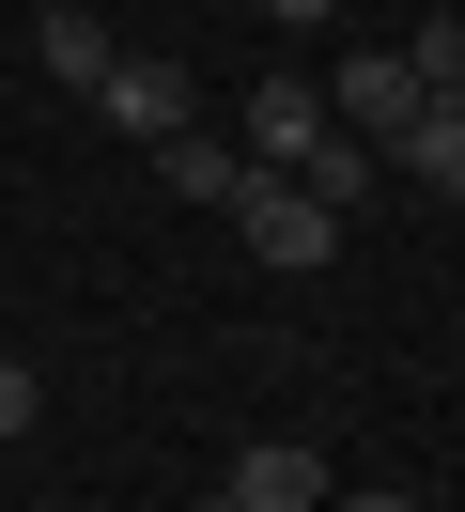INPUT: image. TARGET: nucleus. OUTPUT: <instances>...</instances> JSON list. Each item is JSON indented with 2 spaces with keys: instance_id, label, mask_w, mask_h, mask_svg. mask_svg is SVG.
Wrapping results in <instances>:
<instances>
[{
  "instance_id": "obj_12",
  "label": "nucleus",
  "mask_w": 465,
  "mask_h": 512,
  "mask_svg": "<svg viewBox=\"0 0 465 512\" xmlns=\"http://www.w3.org/2000/svg\"><path fill=\"white\" fill-rule=\"evenodd\" d=\"M264 16H279V32H310V16H341V0H264Z\"/></svg>"
},
{
  "instance_id": "obj_10",
  "label": "nucleus",
  "mask_w": 465,
  "mask_h": 512,
  "mask_svg": "<svg viewBox=\"0 0 465 512\" xmlns=\"http://www.w3.org/2000/svg\"><path fill=\"white\" fill-rule=\"evenodd\" d=\"M403 78H419V94H450V78H465V16H419V32H403Z\"/></svg>"
},
{
  "instance_id": "obj_1",
  "label": "nucleus",
  "mask_w": 465,
  "mask_h": 512,
  "mask_svg": "<svg viewBox=\"0 0 465 512\" xmlns=\"http://www.w3.org/2000/svg\"><path fill=\"white\" fill-rule=\"evenodd\" d=\"M233 233H248V249L279 264V280H295V264H326V249H341V218H326V202L295 187V171H248V187H233Z\"/></svg>"
},
{
  "instance_id": "obj_15",
  "label": "nucleus",
  "mask_w": 465,
  "mask_h": 512,
  "mask_svg": "<svg viewBox=\"0 0 465 512\" xmlns=\"http://www.w3.org/2000/svg\"><path fill=\"white\" fill-rule=\"evenodd\" d=\"M450 109H465V78H450Z\"/></svg>"
},
{
  "instance_id": "obj_2",
  "label": "nucleus",
  "mask_w": 465,
  "mask_h": 512,
  "mask_svg": "<svg viewBox=\"0 0 465 512\" xmlns=\"http://www.w3.org/2000/svg\"><path fill=\"white\" fill-rule=\"evenodd\" d=\"M93 125H124V140H171V125H186V63H171V47H124V63L93 78Z\"/></svg>"
},
{
  "instance_id": "obj_4",
  "label": "nucleus",
  "mask_w": 465,
  "mask_h": 512,
  "mask_svg": "<svg viewBox=\"0 0 465 512\" xmlns=\"http://www.w3.org/2000/svg\"><path fill=\"white\" fill-rule=\"evenodd\" d=\"M403 109H419V78H403V47H357V63L326 78V125H357L372 156H388V125H403Z\"/></svg>"
},
{
  "instance_id": "obj_9",
  "label": "nucleus",
  "mask_w": 465,
  "mask_h": 512,
  "mask_svg": "<svg viewBox=\"0 0 465 512\" xmlns=\"http://www.w3.org/2000/svg\"><path fill=\"white\" fill-rule=\"evenodd\" d=\"M155 156H171V187H186V202H217V218H233V187H248V140H217V125H171Z\"/></svg>"
},
{
  "instance_id": "obj_11",
  "label": "nucleus",
  "mask_w": 465,
  "mask_h": 512,
  "mask_svg": "<svg viewBox=\"0 0 465 512\" xmlns=\"http://www.w3.org/2000/svg\"><path fill=\"white\" fill-rule=\"evenodd\" d=\"M31 404H47V388H31V373H16V357H0V450H16V435H31Z\"/></svg>"
},
{
  "instance_id": "obj_6",
  "label": "nucleus",
  "mask_w": 465,
  "mask_h": 512,
  "mask_svg": "<svg viewBox=\"0 0 465 512\" xmlns=\"http://www.w3.org/2000/svg\"><path fill=\"white\" fill-rule=\"evenodd\" d=\"M310 140H326V78H264L248 94V171H295Z\"/></svg>"
},
{
  "instance_id": "obj_13",
  "label": "nucleus",
  "mask_w": 465,
  "mask_h": 512,
  "mask_svg": "<svg viewBox=\"0 0 465 512\" xmlns=\"http://www.w3.org/2000/svg\"><path fill=\"white\" fill-rule=\"evenodd\" d=\"M341 512H419V497H341Z\"/></svg>"
},
{
  "instance_id": "obj_8",
  "label": "nucleus",
  "mask_w": 465,
  "mask_h": 512,
  "mask_svg": "<svg viewBox=\"0 0 465 512\" xmlns=\"http://www.w3.org/2000/svg\"><path fill=\"white\" fill-rule=\"evenodd\" d=\"M31 47H47V78H62V94H93V78L124 63V32L93 16V0H47V16H31Z\"/></svg>"
},
{
  "instance_id": "obj_7",
  "label": "nucleus",
  "mask_w": 465,
  "mask_h": 512,
  "mask_svg": "<svg viewBox=\"0 0 465 512\" xmlns=\"http://www.w3.org/2000/svg\"><path fill=\"white\" fill-rule=\"evenodd\" d=\"M295 187H310V202H326V218H341V233H357V218H372V187H388V156H372V140H357V125H326V140H310V156H295Z\"/></svg>"
},
{
  "instance_id": "obj_14",
  "label": "nucleus",
  "mask_w": 465,
  "mask_h": 512,
  "mask_svg": "<svg viewBox=\"0 0 465 512\" xmlns=\"http://www.w3.org/2000/svg\"><path fill=\"white\" fill-rule=\"evenodd\" d=\"M202 512H233V497H202Z\"/></svg>"
},
{
  "instance_id": "obj_3",
  "label": "nucleus",
  "mask_w": 465,
  "mask_h": 512,
  "mask_svg": "<svg viewBox=\"0 0 465 512\" xmlns=\"http://www.w3.org/2000/svg\"><path fill=\"white\" fill-rule=\"evenodd\" d=\"M388 171H403L419 202H465V109H450V94H419V109L388 125Z\"/></svg>"
},
{
  "instance_id": "obj_5",
  "label": "nucleus",
  "mask_w": 465,
  "mask_h": 512,
  "mask_svg": "<svg viewBox=\"0 0 465 512\" xmlns=\"http://www.w3.org/2000/svg\"><path fill=\"white\" fill-rule=\"evenodd\" d=\"M233 512H310V497H341L326 481V450H295V435H264V450H233V481H217Z\"/></svg>"
}]
</instances>
